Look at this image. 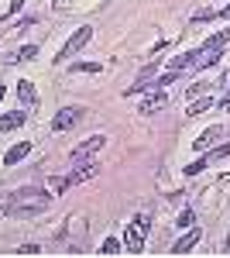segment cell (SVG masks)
I'll use <instances>...</instances> for the list:
<instances>
[{
    "label": "cell",
    "mask_w": 230,
    "mask_h": 258,
    "mask_svg": "<svg viewBox=\"0 0 230 258\" xmlns=\"http://www.w3.org/2000/svg\"><path fill=\"white\" fill-rule=\"evenodd\" d=\"M48 207V193L45 189H21L11 197V203L4 207V214H14V217H35Z\"/></svg>",
    "instance_id": "1"
},
{
    "label": "cell",
    "mask_w": 230,
    "mask_h": 258,
    "mask_svg": "<svg viewBox=\"0 0 230 258\" xmlns=\"http://www.w3.org/2000/svg\"><path fill=\"white\" fill-rule=\"evenodd\" d=\"M103 145H107V138H103V135H93V138H86L83 141V145H76V148H72V162H90L93 159V155H100V152H103Z\"/></svg>",
    "instance_id": "2"
},
{
    "label": "cell",
    "mask_w": 230,
    "mask_h": 258,
    "mask_svg": "<svg viewBox=\"0 0 230 258\" xmlns=\"http://www.w3.org/2000/svg\"><path fill=\"white\" fill-rule=\"evenodd\" d=\"M79 120H83V110H79V107H65V110H58L55 117H52V131L62 135V131H69V127H76Z\"/></svg>",
    "instance_id": "3"
},
{
    "label": "cell",
    "mask_w": 230,
    "mask_h": 258,
    "mask_svg": "<svg viewBox=\"0 0 230 258\" xmlns=\"http://www.w3.org/2000/svg\"><path fill=\"white\" fill-rule=\"evenodd\" d=\"M90 38H93V28H90V24H83V28H79L76 35H72V38L65 41V48L58 52V62H65L69 55H76V52H79V48H83V45H86Z\"/></svg>",
    "instance_id": "4"
},
{
    "label": "cell",
    "mask_w": 230,
    "mask_h": 258,
    "mask_svg": "<svg viewBox=\"0 0 230 258\" xmlns=\"http://www.w3.org/2000/svg\"><path fill=\"white\" fill-rule=\"evenodd\" d=\"M96 176H100V165H96V162H79L65 179H69V186H79V182H90V179H96Z\"/></svg>",
    "instance_id": "5"
},
{
    "label": "cell",
    "mask_w": 230,
    "mask_h": 258,
    "mask_svg": "<svg viewBox=\"0 0 230 258\" xmlns=\"http://www.w3.org/2000/svg\"><path fill=\"white\" fill-rule=\"evenodd\" d=\"M124 251H131V255H141L144 251V231L141 227H127V234H124Z\"/></svg>",
    "instance_id": "6"
},
{
    "label": "cell",
    "mask_w": 230,
    "mask_h": 258,
    "mask_svg": "<svg viewBox=\"0 0 230 258\" xmlns=\"http://www.w3.org/2000/svg\"><path fill=\"white\" fill-rule=\"evenodd\" d=\"M199 238H203V231H199V227H189V231H186V234L172 244V255H186V251H192Z\"/></svg>",
    "instance_id": "7"
},
{
    "label": "cell",
    "mask_w": 230,
    "mask_h": 258,
    "mask_svg": "<svg viewBox=\"0 0 230 258\" xmlns=\"http://www.w3.org/2000/svg\"><path fill=\"white\" fill-rule=\"evenodd\" d=\"M220 138H223V127H220V124H213V127H206V131H203L199 138L192 141V148H196V152H206L213 141H220Z\"/></svg>",
    "instance_id": "8"
},
{
    "label": "cell",
    "mask_w": 230,
    "mask_h": 258,
    "mask_svg": "<svg viewBox=\"0 0 230 258\" xmlns=\"http://www.w3.org/2000/svg\"><path fill=\"white\" fill-rule=\"evenodd\" d=\"M165 103H169V97L158 90V93H151V97H144V103H137V110H141V114H158Z\"/></svg>",
    "instance_id": "9"
},
{
    "label": "cell",
    "mask_w": 230,
    "mask_h": 258,
    "mask_svg": "<svg viewBox=\"0 0 230 258\" xmlns=\"http://www.w3.org/2000/svg\"><path fill=\"white\" fill-rule=\"evenodd\" d=\"M24 124V110H11V114H0V135L4 131H14Z\"/></svg>",
    "instance_id": "10"
},
{
    "label": "cell",
    "mask_w": 230,
    "mask_h": 258,
    "mask_svg": "<svg viewBox=\"0 0 230 258\" xmlns=\"http://www.w3.org/2000/svg\"><path fill=\"white\" fill-rule=\"evenodd\" d=\"M28 152H31V145H28V141H21V145H14V148H11V152L4 155V165H18V162L24 159Z\"/></svg>",
    "instance_id": "11"
},
{
    "label": "cell",
    "mask_w": 230,
    "mask_h": 258,
    "mask_svg": "<svg viewBox=\"0 0 230 258\" xmlns=\"http://www.w3.org/2000/svg\"><path fill=\"white\" fill-rule=\"evenodd\" d=\"M213 107V97H196L189 100V110H186V117H196V114H206Z\"/></svg>",
    "instance_id": "12"
},
{
    "label": "cell",
    "mask_w": 230,
    "mask_h": 258,
    "mask_svg": "<svg viewBox=\"0 0 230 258\" xmlns=\"http://www.w3.org/2000/svg\"><path fill=\"white\" fill-rule=\"evenodd\" d=\"M196 66V52H182V55H175L172 62H169V69H175V73H182V69H192Z\"/></svg>",
    "instance_id": "13"
},
{
    "label": "cell",
    "mask_w": 230,
    "mask_h": 258,
    "mask_svg": "<svg viewBox=\"0 0 230 258\" xmlns=\"http://www.w3.org/2000/svg\"><path fill=\"white\" fill-rule=\"evenodd\" d=\"M18 100H21V103H35V86H31L28 80L18 83Z\"/></svg>",
    "instance_id": "14"
},
{
    "label": "cell",
    "mask_w": 230,
    "mask_h": 258,
    "mask_svg": "<svg viewBox=\"0 0 230 258\" xmlns=\"http://www.w3.org/2000/svg\"><path fill=\"white\" fill-rule=\"evenodd\" d=\"M210 90H213V83L203 80V83H196V86H189V90H186V100H196V97H203V93H210Z\"/></svg>",
    "instance_id": "15"
},
{
    "label": "cell",
    "mask_w": 230,
    "mask_h": 258,
    "mask_svg": "<svg viewBox=\"0 0 230 258\" xmlns=\"http://www.w3.org/2000/svg\"><path fill=\"white\" fill-rule=\"evenodd\" d=\"M210 152H206V155H203V159H196L192 162V165H186V176H199V172H203V169H206V165H210Z\"/></svg>",
    "instance_id": "16"
},
{
    "label": "cell",
    "mask_w": 230,
    "mask_h": 258,
    "mask_svg": "<svg viewBox=\"0 0 230 258\" xmlns=\"http://www.w3.org/2000/svg\"><path fill=\"white\" fill-rule=\"evenodd\" d=\"M35 55H38V45H24L21 52L11 55V62H24V59H35Z\"/></svg>",
    "instance_id": "17"
},
{
    "label": "cell",
    "mask_w": 230,
    "mask_h": 258,
    "mask_svg": "<svg viewBox=\"0 0 230 258\" xmlns=\"http://www.w3.org/2000/svg\"><path fill=\"white\" fill-rule=\"evenodd\" d=\"M100 69H103L100 62H76V66H72V76H76V73H100Z\"/></svg>",
    "instance_id": "18"
},
{
    "label": "cell",
    "mask_w": 230,
    "mask_h": 258,
    "mask_svg": "<svg viewBox=\"0 0 230 258\" xmlns=\"http://www.w3.org/2000/svg\"><path fill=\"white\" fill-rule=\"evenodd\" d=\"M120 248H124V244H120L117 238H107V241H103V248H100V251H103V255H117Z\"/></svg>",
    "instance_id": "19"
},
{
    "label": "cell",
    "mask_w": 230,
    "mask_h": 258,
    "mask_svg": "<svg viewBox=\"0 0 230 258\" xmlns=\"http://www.w3.org/2000/svg\"><path fill=\"white\" fill-rule=\"evenodd\" d=\"M134 227L148 231V227H151V214H137V217H134Z\"/></svg>",
    "instance_id": "20"
},
{
    "label": "cell",
    "mask_w": 230,
    "mask_h": 258,
    "mask_svg": "<svg viewBox=\"0 0 230 258\" xmlns=\"http://www.w3.org/2000/svg\"><path fill=\"white\" fill-rule=\"evenodd\" d=\"M192 220H196V214L192 210H182L179 214V227H192Z\"/></svg>",
    "instance_id": "21"
},
{
    "label": "cell",
    "mask_w": 230,
    "mask_h": 258,
    "mask_svg": "<svg viewBox=\"0 0 230 258\" xmlns=\"http://www.w3.org/2000/svg\"><path fill=\"white\" fill-rule=\"evenodd\" d=\"M38 251H41L38 244H21L18 248V255H38Z\"/></svg>",
    "instance_id": "22"
},
{
    "label": "cell",
    "mask_w": 230,
    "mask_h": 258,
    "mask_svg": "<svg viewBox=\"0 0 230 258\" xmlns=\"http://www.w3.org/2000/svg\"><path fill=\"white\" fill-rule=\"evenodd\" d=\"M21 7H24V0H11V7H7V18H11V14H18Z\"/></svg>",
    "instance_id": "23"
},
{
    "label": "cell",
    "mask_w": 230,
    "mask_h": 258,
    "mask_svg": "<svg viewBox=\"0 0 230 258\" xmlns=\"http://www.w3.org/2000/svg\"><path fill=\"white\" fill-rule=\"evenodd\" d=\"M216 18H223V21H230V7H223V11H216Z\"/></svg>",
    "instance_id": "24"
},
{
    "label": "cell",
    "mask_w": 230,
    "mask_h": 258,
    "mask_svg": "<svg viewBox=\"0 0 230 258\" xmlns=\"http://www.w3.org/2000/svg\"><path fill=\"white\" fill-rule=\"evenodd\" d=\"M216 107H223V110H230V93L223 97V103H216Z\"/></svg>",
    "instance_id": "25"
},
{
    "label": "cell",
    "mask_w": 230,
    "mask_h": 258,
    "mask_svg": "<svg viewBox=\"0 0 230 258\" xmlns=\"http://www.w3.org/2000/svg\"><path fill=\"white\" fill-rule=\"evenodd\" d=\"M223 83H227V86H230V73H227V76H223Z\"/></svg>",
    "instance_id": "26"
},
{
    "label": "cell",
    "mask_w": 230,
    "mask_h": 258,
    "mask_svg": "<svg viewBox=\"0 0 230 258\" xmlns=\"http://www.w3.org/2000/svg\"><path fill=\"white\" fill-rule=\"evenodd\" d=\"M0 100H4V86H0Z\"/></svg>",
    "instance_id": "27"
},
{
    "label": "cell",
    "mask_w": 230,
    "mask_h": 258,
    "mask_svg": "<svg viewBox=\"0 0 230 258\" xmlns=\"http://www.w3.org/2000/svg\"><path fill=\"white\" fill-rule=\"evenodd\" d=\"M227 251H230V238H227Z\"/></svg>",
    "instance_id": "28"
}]
</instances>
